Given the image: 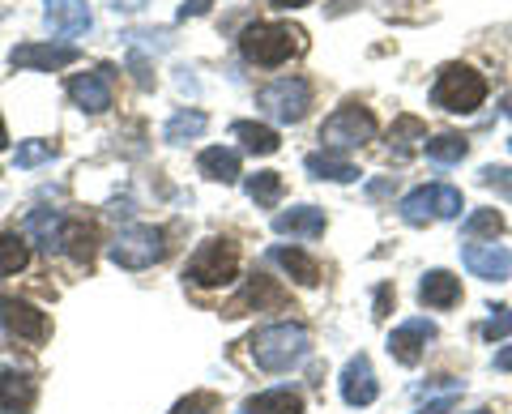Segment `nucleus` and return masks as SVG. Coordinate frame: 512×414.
Instances as JSON below:
<instances>
[{"label":"nucleus","mask_w":512,"mask_h":414,"mask_svg":"<svg viewBox=\"0 0 512 414\" xmlns=\"http://www.w3.org/2000/svg\"><path fill=\"white\" fill-rule=\"evenodd\" d=\"M9 65L30 69V73H56V69L77 65V47H69V43H18L9 52Z\"/></svg>","instance_id":"11"},{"label":"nucleus","mask_w":512,"mask_h":414,"mask_svg":"<svg viewBox=\"0 0 512 414\" xmlns=\"http://www.w3.org/2000/svg\"><path fill=\"white\" fill-rule=\"evenodd\" d=\"M30 406H35V380L26 372H0V410L26 414Z\"/></svg>","instance_id":"20"},{"label":"nucleus","mask_w":512,"mask_h":414,"mask_svg":"<svg viewBox=\"0 0 512 414\" xmlns=\"http://www.w3.org/2000/svg\"><path fill=\"white\" fill-rule=\"evenodd\" d=\"M508 150H512V137H508Z\"/></svg>","instance_id":"45"},{"label":"nucleus","mask_w":512,"mask_h":414,"mask_svg":"<svg viewBox=\"0 0 512 414\" xmlns=\"http://www.w3.org/2000/svg\"><path fill=\"white\" fill-rule=\"evenodd\" d=\"M244 414H303V397L295 389H265L248 397Z\"/></svg>","instance_id":"24"},{"label":"nucleus","mask_w":512,"mask_h":414,"mask_svg":"<svg viewBox=\"0 0 512 414\" xmlns=\"http://www.w3.org/2000/svg\"><path fill=\"white\" fill-rule=\"evenodd\" d=\"M397 214L410 227H431V222H444V218H457L461 214V188L453 184H423L414 193L402 197Z\"/></svg>","instance_id":"6"},{"label":"nucleus","mask_w":512,"mask_h":414,"mask_svg":"<svg viewBox=\"0 0 512 414\" xmlns=\"http://www.w3.org/2000/svg\"><path fill=\"white\" fill-rule=\"evenodd\" d=\"M376 133H380L376 116L359 103H342L325 124H320L325 150H359V146H367V141H376Z\"/></svg>","instance_id":"7"},{"label":"nucleus","mask_w":512,"mask_h":414,"mask_svg":"<svg viewBox=\"0 0 512 414\" xmlns=\"http://www.w3.org/2000/svg\"><path fill=\"white\" fill-rule=\"evenodd\" d=\"M30 265V248L18 231H0V278L18 274V269Z\"/></svg>","instance_id":"31"},{"label":"nucleus","mask_w":512,"mask_h":414,"mask_svg":"<svg viewBox=\"0 0 512 414\" xmlns=\"http://www.w3.org/2000/svg\"><path fill=\"white\" fill-rule=\"evenodd\" d=\"M94 227H86V222H64V240H60V252L77 265H90L94 261Z\"/></svg>","instance_id":"26"},{"label":"nucleus","mask_w":512,"mask_h":414,"mask_svg":"<svg viewBox=\"0 0 512 414\" xmlns=\"http://www.w3.org/2000/svg\"><path fill=\"white\" fill-rule=\"evenodd\" d=\"M483 338H487V342H504V338H512V308H508V304L491 308L487 325H483Z\"/></svg>","instance_id":"35"},{"label":"nucleus","mask_w":512,"mask_h":414,"mask_svg":"<svg viewBox=\"0 0 512 414\" xmlns=\"http://www.w3.org/2000/svg\"><path fill=\"white\" fill-rule=\"evenodd\" d=\"M389 188H393V180H376L372 188H367V193H372V197H384V193H389Z\"/></svg>","instance_id":"41"},{"label":"nucleus","mask_w":512,"mask_h":414,"mask_svg":"<svg viewBox=\"0 0 512 414\" xmlns=\"http://www.w3.org/2000/svg\"><path fill=\"white\" fill-rule=\"evenodd\" d=\"M197 167H201L205 180H214V184H235V180H239V154H235V150H227V146H210V150H201Z\"/></svg>","instance_id":"23"},{"label":"nucleus","mask_w":512,"mask_h":414,"mask_svg":"<svg viewBox=\"0 0 512 414\" xmlns=\"http://www.w3.org/2000/svg\"><path fill=\"white\" fill-rule=\"evenodd\" d=\"M171 414H222V397L210 389H197V393L180 397V402L171 406Z\"/></svg>","instance_id":"33"},{"label":"nucleus","mask_w":512,"mask_h":414,"mask_svg":"<svg viewBox=\"0 0 512 414\" xmlns=\"http://www.w3.org/2000/svg\"><path fill=\"white\" fill-rule=\"evenodd\" d=\"M274 231L295 235V240H316V235H325V210H320V205H295V210H282V214H274Z\"/></svg>","instance_id":"18"},{"label":"nucleus","mask_w":512,"mask_h":414,"mask_svg":"<svg viewBox=\"0 0 512 414\" xmlns=\"http://www.w3.org/2000/svg\"><path fill=\"white\" fill-rule=\"evenodd\" d=\"M69 99L86 111V116H103L111 107V69H90L69 77Z\"/></svg>","instance_id":"14"},{"label":"nucleus","mask_w":512,"mask_h":414,"mask_svg":"<svg viewBox=\"0 0 512 414\" xmlns=\"http://www.w3.org/2000/svg\"><path fill=\"white\" fill-rule=\"evenodd\" d=\"M389 146L402 154V158L414 154L419 146H427V124H423L419 116H397L393 129H389Z\"/></svg>","instance_id":"28"},{"label":"nucleus","mask_w":512,"mask_h":414,"mask_svg":"<svg viewBox=\"0 0 512 414\" xmlns=\"http://www.w3.org/2000/svg\"><path fill=\"white\" fill-rule=\"evenodd\" d=\"M239 52H244V60L256 69H278L295 52H303V30L286 26V22H252V26H244V35H239Z\"/></svg>","instance_id":"2"},{"label":"nucleus","mask_w":512,"mask_h":414,"mask_svg":"<svg viewBox=\"0 0 512 414\" xmlns=\"http://www.w3.org/2000/svg\"><path fill=\"white\" fill-rule=\"evenodd\" d=\"M269 5H278V9H303L308 0H269Z\"/></svg>","instance_id":"42"},{"label":"nucleus","mask_w":512,"mask_h":414,"mask_svg":"<svg viewBox=\"0 0 512 414\" xmlns=\"http://www.w3.org/2000/svg\"><path fill=\"white\" fill-rule=\"evenodd\" d=\"M491 368H495V372H512V346H504V350H495Z\"/></svg>","instance_id":"40"},{"label":"nucleus","mask_w":512,"mask_h":414,"mask_svg":"<svg viewBox=\"0 0 512 414\" xmlns=\"http://www.w3.org/2000/svg\"><path fill=\"white\" fill-rule=\"evenodd\" d=\"M56 154V146H52V141H43V137H30V141H22V146H18V154H13V163H18V167H39V163H47V158H52Z\"/></svg>","instance_id":"34"},{"label":"nucleus","mask_w":512,"mask_h":414,"mask_svg":"<svg viewBox=\"0 0 512 414\" xmlns=\"http://www.w3.org/2000/svg\"><path fill=\"white\" fill-rule=\"evenodd\" d=\"M184 278L192 286H205V291H214V286H231L239 278V248H235V240H222V235L205 240L188 257Z\"/></svg>","instance_id":"4"},{"label":"nucleus","mask_w":512,"mask_h":414,"mask_svg":"<svg viewBox=\"0 0 512 414\" xmlns=\"http://www.w3.org/2000/svg\"><path fill=\"white\" fill-rule=\"evenodd\" d=\"M423 154L431 158V163H440V167H453V163H461V158L470 154V141L461 133H440V137H427Z\"/></svg>","instance_id":"29"},{"label":"nucleus","mask_w":512,"mask_h":414,"mask_svg":"<svg viewBox=\"0 0 512 414\" xmlns=\"http://www.w3.org/2000/svg\"><path fill=\"white\" fill-rule=\"evenodd\" d=\"M474 414H487V410H474Z\"/></svg>","instance_id":"44"},{"label":"nucleus","mask_w":512,"mask_h":414,"mask_svg":"<svg viewBox=\"0 0 512 414\" xmlns=\"http://www.w3.org/2000/svg\"><path fill=\"white\" fill-rule=\"evenodd\" d=\"M389 304H393V286H380V291H376V321H384V316H389Z\"/></svg>","instance_id":"38"},{"label":"nucleus","mask_w":512,"mask_h":414,"mask_svg":"<svg viewBox=\"0 0 512 414\" xmlns=\"http://www.w3.org/2000/svg\"><path fill=\"white\" fill-rule=\"evenodd\" d=\"M286 304V291L274 282V278H265V274H252L244 282V291H239L227 308H222V316H244V312H261V308H282Z\"/></svg>","instance_id":"16"},{"label":"nucleus","mask_w":512,"mask_h":414,"mask_svg":"<svg viewBox=\"0 0 512 414\" xmlns=\"http://www.w3.org/2000/svg\"><path fill=\"white\" fill-rule=\"evenodd\" d=\"M478 184H483V188H495L500 197L512 201V167H483V171H478Z\"/></svg>","instance_id":"36"},{"label":"nucleus","mask_w":512,"mask_h":414,"mask_svg":"<svg viewBox=\"0 0 512 414\" xmlns=\"http://www.w3.org/2000/svg\"><path fill=\"white\" fill-rule=\"evenodd\" d=\"M231 137L244 141L248 154H278V146H282V137L269 129V124H256V120H235L231 124Z\"/></svg>","instance_id":"25"},{"label":"nucleus","mask_w":512,"mask_h":414,"mask_svg":"<svg viewBox=\"0 0 512 414\" xmlns=\"http://www.w3.org/2000/svg\"><path fill=\"white\" fill-rule=\"evenodd\" d=\"M303 167H308L312 180H329V184H355L359 180V167L350 163V158H338L329 150H316L303 158Z\"/></svg>","instance_id":"19"},{"label":"nucleus","mask_w":512,"mask_h":414,"mask_svg":"<svg viewBox=\"0 0 512 414\" xmlns=\"http://www.w3.org/2000/svg\"><path fill=\"white\" fill-rule=\"evenodd\" d=\"M210 5H214V0H184V5H180V22L201 18V13H210Z\"/></svg>","instance_id":"37"},{"label":"nucleus","mask_w":512,"mask_h":414,"mask_svg":"<svg viewBox=\"0 0 512 414\" xmlns=\"http://www.w3.org/2000/svg\"><path fill=\"white\" fill-rule=\"evenodd\" d=\"M248 350H252V363L261 372H291V368H299V363L308 359L312 333L303 329L299 321H278V325L256 329Z\"/></svg>","instance_id":"1"},{"label":"nucleus","mask_w":512,"mask_h":414,"mask_svg":"<svg viewBox=\"0 0 512 414\" xmlns=\"http://www.w3.org/2000/svg\"><path fill=\"white\" fill-rule=\"evenodd\" d=\"M9 146V133H5V120H0V150Z\"/></svg>","instance_id":"43"},{"label":"nucleus","mask_w":512,"mask_h":414,"mask_svg":"<svg viewBox=\"0 0 512 414\" xmlns=\"http://www.w3.org/2000/svg\"><path fill=\"white\" fill-rule=\"evenodd\" d=\"M43 22L56 39H82L90 35L94 13L86 0H43Z\"/></svg>","instance_id":"12"},{"label":"nucleus","mask_w":512,"mask_h":414,"mask_svg":"<svg viewBox=\"0 0 512 414\" xmlns=\"http://www.w3.org/2000/svg\"><path fill=\"white\" fill-rule=\"evenodd\" d=\"M30 235L43 244V252H60V240H64V218L56 210H35L30 214Z\"/></svg>","instance_id":"30"},{"label":"nucleus","mask_w":512,"mask_h":414,"mask_svg":"<svg viewBox=\"0 0 512 414\" xmlns=\"http://www.w3.org/2000/svg\"><path fill=\"white\" fill-rule=\"evenodd\" d=\"M457 406V397H440V402H427L423 410H414V414H453Z\"/></svg>","instance_id":"39"},{"label":"nucleus","mask_w":512,"mask_h":414,"mask_svg":"<svg viewBox=\"0 0 512 414\" xmlns=\"http://www.w3.org/2000/svg\"><path fill=\"white\" fill-rule=\"evenodd\" d=\"M461 265L483 282H504L512 274V252L504 244H466L461 248Z\"/></svg>","instance_id":"15"},{"label":"nucleus","mask_w":512,"mask_h":414,"mask_svg":"<svg viewBox=\"0 0 512 414\" xmlns=\"http://www.w3.org/2000/svg\"><path fill=\"white\" fill-rule=\"evenodd\" d=\"M419 304L431 312H448L461 304V278H453L448 269H427L419 278Z\"/></svg>","instance_id":"17"},{"label":"nucleus","mask_w":512,"mask_h":414,"mask_svg":"<svg viewBox=\"0 0 512 414\" xmlns=\"http://www.w3.org/2000/svg\"><path fill=\"white\" fill-rule=\"evenodd\" d=\"M107 257L111 265H120V269H150L167 257V231L163 227H124L116 240H111L107 248Z\"/></svg>","instance_id":"5"},{"label":"nucleus","mask_w":512,"mask_h":414,"mask_svg":"<svg viewBox=\"0 0 512 414\" xmlns=\"http://www.w3.org/2000/svg\"><path fill=\"white\" fill-rule=\"evenodd\" d=\"M0 325H5L9 338L30 342V346H43L47 338H52L47 312H39L35 304H26V299H18V295H0Z\"/></svg>","instance_id":"9"},{"label":"nucleus","mask_w":512,"mask_h":414,"mask_svg":"<svg viewBox=\"0 0 512 414\" xmlns=\"http://www.w3.org/2000/svg\"><path fill=\"white\" fill-rule=\"evenodd\" d=\"M342 402L346 406H355V410H363V406H372L376 397H380V385H376V368H372V359L363 355H350L346 359V368H342Z\"/></svg>","instance_id":"13"},{"label":"nucleus","mask_w":512,"mask_h":414,"mask_svg":"<svg viewBox=\"0 0 512 414\" xmlns=\"http://www.w3.org/2000/svg\"><path fill=\"white\" fill-rule=\"evenodd\" d=\"M248 197L261 205V210H274V205L282 201V175L278 171H256V175H248Z\"/></svg>","instance_id":"32"},{"label":"nucleus","mask_w":512,"mask_h":414,"mask_svg":"<svg viewBox=\"0 0 512 414\" xmlns=\"http://www.w3.org/2000/svg\"><path fill=\"white\" fill-rule=\"evenodd\" d=\"M256 103H261L265 116H274L278 124H299L312 107V86L303 82V77H278V82H269L261 94H256Z\"/></svg>","instance_id":"8"},{"label":"nucleus","mask_w":512,"mask_h":414,"mask_svg":"<svg viewBox=\"0 0 512 414\" xmlns=\"http://www.w3.org/2000/svg\"><path fill=\"white\" fill-rule=\"evenodd\" d=\"M269 261H278L299 286H316V282H320V265H316V257H308L303 248H286V244H278V248H269Z\"/></svg>","instance_id":"21"},{"label":"nucleus","mask_w":512,"mask_h":414,"mask_svg":"<svg viewBox=\"0 0 512 414\" xmlns=\"http://www.w3.org/2000/svg\"><path fill=\"white\" fill-rule=\"evenodd\" d=\"M504 231V214L500 210H470L466 218H461V240L466 244H478V240H491Z\"/></svg>","instance_id":"27"},{"label":"nucleus","mask_w":512,"mask_h":414,"mask_svg":"<svg viewBox=\"0 0 512 414\" xmlns=\"http://www.w3.org/2000/svg\"><path fill=\"white\" fill-rule=\"evenodd\" d=\"M205 129H210V116L197 107H180L175 116L167 120V129H163V141L167 146H184V141H197Z\"/></svg>","instance_id":"22"},{"label":"nucleus","mask_w":512,"mask_h":414,"mask_svg":"<svg viewBox=\"0 0 512 414\" xmlns=\"http://www.w3.org/2000/svg\"><path fill=\"white\" fill-rule=\"evenodd\" d=\"M431 103L453 116H474L487 103V77L470 65H444L436 86H431Z\"/></svg>","instance_id":"3"},{"label":"nucleus","mask_w":512,"mask_h":414,"mask_svg":"<svg viewBox=\"0 0 512 414\" xmlns=\"http://www.w3.org/2000/svg\"><path fill=\"white\" fill-rule=\"evenodd\" d=\"M427 342H436V321L427 316H414V321H402L393 333H389V355L402 363V368H419L423 355H427Z\"/></svg>","instance_id":"10"}]
</instances>
